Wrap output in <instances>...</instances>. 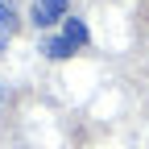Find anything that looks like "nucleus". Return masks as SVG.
<instances>
[{
  "label": "nucleus",
  "instance_id": "obj_2",
  "mask_svg": "<svg viewBox=\"0 0 149 149\" xmlns=\"http://www.w3.org/2000/svg\"><path fill=\"white\" fill-rule=\"evenodd\" d=\"M66 4H70V0H33V25H37V29L58 25L62 13H66Z\"/></svg>",
  "mask_w": 149,
  "mask_h": 149
},
{
  "label": "nucleus",
  "instance_id": "obj_3",
  "mask_svg": "<svg viewBox=\"0 0 149 149\" xmlns=\"http://www.w3.org/2000/svg\"><path fill=\"white\" fill-rule=\"evenodd\" d=\"M17 33V13H13V0H0V50L13 42Z\"/></svg>",
  "mask_w": 149,
  "mask_h": 149
},
{
  "label": "nucleus",
  "instance_id": "obj_1",
  "mask_svg": "<svg viewBox=\"0 0 149 149\" xmlns=\"http://www.w3.org/2000/svg\"><path fill=\"white\" fill-rule=\"evenodd\" d=\"M79 46H87V25L74 17V21H66V29H62L58 37L46 42V54H50V58H70Z\"/></svg>",
  "mask_w": 149,
  "mask_h": 149
}]
</instances>
